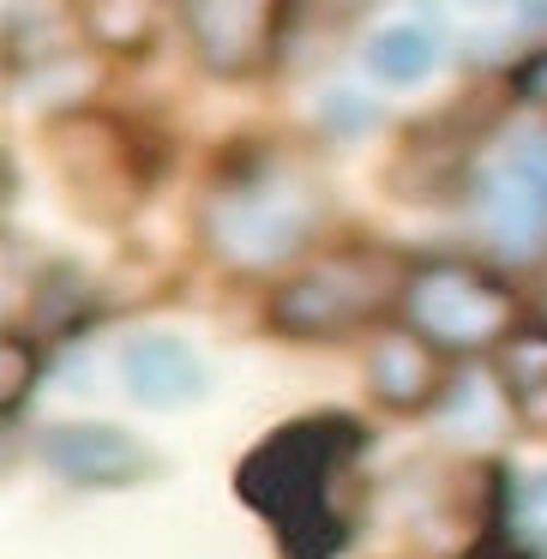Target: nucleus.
<instances>
[{"label":"nucleus","instance_id":"obj_9","mask_svg":"<svg viewBox=\"0 0 547 559\" xmlns=\"http://www.w3.org/2000/svg\"><path fill=\"white\" fill-rule=\"evenodd\" d=\"M37 463L79 493H121L163 475V451L115 421H49L37 433Z\"/></svg>","mask_w":547,"mask_h":559},{"label":"nucleus","instance_id":"obj_19","mask_svg":"<svg viewBox=\"0 0 547 559\" xmlns=\"http://www.w3.org/2000/svg\"><path fill=\"white\" fill-rule=\"evenodd\" d=\"M457 559H542L530 542H523L518 530H506V523H487V530L469 535V547H463Z\"/></svg>","mask_w":547,"mask_h":559},{"label":"nucleus","instance_id":"obj_3","mask_svg":"<svg viewBox=\"0 0 547 559\" xmlns=\"http://www.w3.org/2000/svg\"><path fill=\"white\" fill-rule=\"evenodd\" d=\"M415 253L379 235H331L325 247L265 283L259 331L277 343H349L397 319Z\"/></svg>","mask_w":547,"mask_h":559},{"label":"nucleus","instance_id":"obj_8","mask_svg":"<svg viewBox=\"0 0 547 559\" xmlns=\"http://www.w3.org/2000/svg\"><path fill=\"white\" fill-rule=\"evenodd\" d=\"M457 367L439 343H427L409 319H385L361 337V397L373 415L391 421H421L439 415V403L457 385Z\"/></svg>","mask_w":547,"mask_h":559},{"label":"nucleus","instance_id":"obj_4","mask_svg":"<svg viewBox=\"0 0 547 559\" xmlns=\"http://www.w3.org/2000/svg\"><path fill=\"white\" fill-rule=\"evenodd\" d=\"M43 157H49L73 217L97 223V229H121L151 205L175 145H163V133L139 115L73 103V109L43 115Z\"/></svg>","mask_w":547,"mask_h":559},{"label":"nucleus","instance_id":"obj_17","mask_svg":"<svg viewBox=\"0 0 547 559\" xmlns=\"http://www.w3.org/2000/svg\"><path fill=\"white\" fill-rule=\"evenodd\" d=\"M499 523L518 530L530 547H547V469H506V487H499Z\"/></svg>","mask_w":547,"mask_h":559},{"label":"nucleus","instance_id":"obj_15","mask_svg":"<svg viewBox=\"0 0 547 559\" xmlns=\"http://www.w3.org/2000/svg\"><path fill=\"white\" fill-rule=\"evenodd\" d=\"M391 115L379 103V91H361V85H319L313 91V133L325 145H349V139H367L379 133Z\"/></svg>","mask_w":547,"mask_h":559},{"label":"nucleus","instance_id":"obj_11","mask_svg":"<svg viewBox=\"0 0 547 559\" xmlns=\"http://www.w3.org/2000/svg\"><path fill=\"white\" fill-rule=\"evenodd\" d=\"M79 43L109 67L151 61L175 25V0H67Z\"/></svg>","mask_w":547,"mask_h":559},{"label":"nucleus","instance_id":"obj_20","mask_svg":"<svg viewBox=\"0 0 547 559\" xmlns=\"http://www.w3.org/2000/svg\"><path fill=\"white\" fill-rule=\"evenodd\" d=\"M511 31H518L530 49L547 43V0H511Z\"/></svg>","mask_w":547,"mask_h":559},{"label":"nucleus","instance_id":"obj_6","mask_svg":"<svg viewBox=\"0 0 547 559\" xmlns=\"http://www.w3.org/2000/svg\"><path fill=\"white\" fill-rule=\"evenodd\" d=\"M463 217L475 229L481 259L506 271L547 265V127L511 133L499 139V151H487L463 193Z\"/></svg>","mask_w":547,"mask_h":559},{"label":"nucleus","instance_id":"obj_18","mask_svg":"<svg viewBox=\"0 0 547 559\" xmlns=\"http://www.w3.org/2000/svg\"><path fill=\"white\" fill-rule=\"evenodd\" d=\"M506 97L547 127V43L542 49H523L518 61L506 67Z\"/></svg>","mask_w":547,"mask_h":559},{"label":"nucleus","instance_id":"obj_14","mask_svg":"<svg viewBox=\"0 0 547 559\" xmlns=\"http://www.w3.org/2000/svg\"><path fill=\"white\" fill-rule=\"evenodd\" d=\"M97 307H103V295L91 283V271L73 265V259H49L25 295V319H13V325L37 331L43 343H67V337H85Z\"/></svg>","mask_w":547,"mask_h":559},{"label":"nucleus","instance_id":"obj_13","mask_svg":"<svg viewBox=\"0 0 547 559\" xmlns=\"http://www.w3.org/2000/svg\"><path fill=\"white\" fill-rule=\"evenodd\" d=\"M499 397L511 409V427L547 439V319H523L494 355H487Z\"/></svg>","mask_w":547,"mask_h":559},{"label":"nucleus","instance_id":"obj_12","mask_svg":"<svg viewBox=\"0 0 547 559\" xmlns=\"http://www.w3.org/2000/svg\"><path fill=\"white\" fill-rule=\"evenodd\" d=\"M445 67V31L421 13L385 19L361 37V73L379 91H421Z\"/></svg>","mask_w":547,"mask_h":559},{"label":"nucleus","instance_id":"obj_1","mask_svg":"<svg viewBox=\"0 0 547 559\" xmlns=\"http://www.w3.org/2000/svg\"><path fill=\"white\" fill-rule=\"evenodd\" d=\"M331 175L307 139L241 133L211 157L193 193V241L217 271L271 283L331 241Z\"/></svg>","mask_w":547,"mask_h":559},{"label":"nucleus","instance_id":"obj_10","mask_svg":"<svg viewBox=\"0 0 547 559\" xmlns=\"http://www.w3.org/2000/svg\"><path fill=\"white\" fill-rule=\"evenodd\" d=\"M115 373H121L127 397L151 415H181L211 397V367L181 331H157V325L127 331L115 343Z\"/></svg>","mask_w":547,"mask_h":559},{"label":"nucleus","instance_id":"obj_2","mask_svg":"<svg viewBox=\"0 0 547 559\" xmlns=\"http://www.w3.org/2000/svg\"><path fill=\"white\" fill-rule=\"evenodd\" d=\"M367 427L349 409L277 421L235 463V499L265 523L277 559H343L367 506Z\"/></svg>","mask_w":547,"mask_h":559},{"label":"nucleus","instance_id":"obj_21","mask_svg":"<svg viewBox=\"0 0 547 559\" xmlns=\"http://www.w3.org/2000/svg\"><path fill=\"white\" fill-rule=\"evenodd\" d=\"M542 319H547V265H542Z\"/></svg>","mask_w":547,"mask_h":559},{"label":"nucleus","instance_id":"obj_7","mask_svg":"<svg viewBox=\"0 0 547 559\" xmlns=\"http://www.w3.org/2000/svg\"><path fill=\"white\" fill-rule=\"evenodd\" d=\"M295 7L301 0H175V31L205 79L259 85L283 73Z\"/></svg>","mask_w":547,"mask_h":559},{"label":"nucleus","instance_id":"obj_5","mask_svg":"<svg viewBox=\"0 0 547 559\" xmlns=\"http://www.w3.org/2000/svg\"><path fill=\"white\" fill-rule=\"evenodd\" d=\"M397 319H409L451 361H487L535 313L530 295L518 289V271L481 253H415Z\"/></svg>","mask_w":547,"mask_h":559},{"label":"nucleus","instance_id":"obj_16","mask_svg":"<svg viewBox=\"0 0 547 559\" xmlns=\"http://www.w3.org/2000/svg\"><path fill=\"white\" fill-rule=\"evenodd\" d=\"M43 349H49V343H43L37 331H25V325L0 331V421H7V427H19V415H25L31 397H37Z\"/></svg>","mask_w":547,"mask_h":559}]
</instances>
